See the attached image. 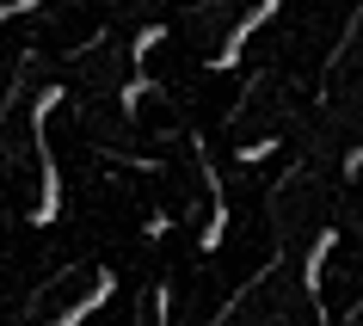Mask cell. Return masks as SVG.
<instances>
[{"label":"cell","mask_w":363,"mask_h":326,"mask_svg":"<svg viewBox=\"0 0 363 326\" xmlns=\"http://www.w3.org/2000/svg\"><path fill=\"white\" fill-rule=\"evenodd\" d=\"M99 302H111V277H99V283H93V296H86V302H74L68 314H62V320H50V326H80L86 314H99Z\"/></svg>","instance_id":"cell-3"},{"label":"cell","mask_w":363,"mask_h":326,"mask_svg":"<svg viewBox=\"0 0 363 326\" xmlns=\"http://www.w3.org/2000/svg\"><path fill=\"white\" fill-rule=\"evenodd\" d=\"M50 105H62V93L56 86H50V93L38 99V105H31V130H38V154H43V203H38V215H31V222H56V210H62V185H56V160H50V148H43V123H50Z\"/></svg>","instance_id":"cell-1"},{"label":"cell","mask_w":363,"mask_h":326,"mask_svg":"<svg viewBox=\"0 0 363 326\" xmlns=\"http://www.w3.org/2000/svg\"><path fill=\"white\" fill-rule=\"evenodd\" d=\"M38 6H56V0H13V6H0V19L6 13H38Z\"/></svg>","instance_id":"cell-4"},{"label":"cell","mask_w":363,"mask_h":326,"mask_svg":"<svg viewBox=\"0 0 363 326\" xmlns=\"http://www.w3.org/2000/svg\"><path fill=\"white\" fill-rule=\"evenodd\" d=\"M271 13H277V0H265V6H259V13H252V19H247V25H240V31H234V38H228V43H222V56H216V68H234V62H240V43H247V38H252V25H265V19H271Z\"/></svg>","instance_id":"cell-2"}]
</instances>
